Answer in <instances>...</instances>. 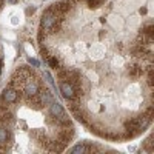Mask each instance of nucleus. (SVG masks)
<instances>
[{
  "label": "nucleus",
  "instance_id": "1",
  "mask_svg": "<svg viewBox=\"0 0 154 154\" xmlns=\"http://www.w3.org/2000/svg\"><path fill=\"white\" fill-rule=\"evenodd\" d=\"M48 106H49V114L53 116V117H54L59 123H62V125H69V123H71V122H69V117L66 116L65 109H63V106L59 103V102L53 100Z\"/></svg>",
  "mask_w": 154,
  "mask_h": 154
},
{
  "label": "nucleus",
  "instance_id": "2",
  "mask_svg": "<svg viewBox=\"0 0 154 154\" xmlns=\"http://www.w3.org/2000/svg\"><path fill=\"white\" fill-rule=\"evenodd\" d=\"M2 100L5 102V103H8V105L17 103V102L20 100V93H19V89L12 88V86L5 88L3 93H2Z\"/></svg>",
  "mask_w": 154,
  "mask_h": 154
},
{
  "label": "nucleus",
  "instance_id": "3",
  "mask_svg": "<svg viewBox=\"0 0 154 154\" xmlns=\"http://www.w3.org/2000/svg\"><path fill=\"white\" fill-rule=\"evenodd\" d=\"M71 8H72V3L69 2V0H60V2L54 3L49 9L54 11L56 14H59V16H63V14H66V12H69Z\"/></svg>",
  "mask_w": 154,
  "mask_h": 154
},
{
  "label": "nucleus",
  "instance_id": "4",
  "mask_svg": "<svg viewBox=\"0 0 154 154\" xmlns=\"http://www.w3.org/2000/svg\"><path fill=\"white\" fill-rule=\"evenodd\" d=\"M38 83L35 82V80H31V79H28L26 82L23 83V94H25V97H29V96H37V93H38Z\"/></svg>",
  "mask_w": 154,
  "mask_h": 154
},
{
  "label": "nucleus",
  "instance_id": "5",
  "mask_svg": "<svg viewBox=\"0 0 154 154\" xmlns=\"http://www.w3.org/2000/svg\"><path fill=\"white\" fill-rule=\"evenodd\" d=\"M37 96H38V99H40V102H42V106H48L51 102L54 100L53 93H51L48 88H38Z\"/></svg>",
  "mask_w": 154,
  "mask_h": 154
},
{
  "label": "nucleus",
  "instance_id": "6",
  "mask_svg": "<svg viewBox=\"0 0 154 154\" xmlns=\"http://www.w3.org/2000/svg\"><path fill=\"white\" fill-rule=\"evenodd\" d=\"M60 93H62V96L65 97L66 100H72V99H75L74 88H72V85H71L69 82H62V83H60Z\"/></svg>",
  "mask_w": 154,
  "mask_h": 154
},
{
  "label": "nucleus",
  "instance_id": "7",
  "mask_svg": "<svg viewBox=\"0 0 154 154\" xmlns=\"http://www.w3.org/2000/svg\"><path fill=\"white\" fill-rule=\"evenodd\" d=\"M11 137V133L8 130V126L0 125V146H6V142Z\"/></svg>",
  "mask_w": 154,
  "mask_h": 154
},
{
  "label": "nucleus",
  "instance_id": "8",
  "mask_svg": "<svg viewBox=\"0 0 154 154\" xmlns=\"http://www.w3.org/2000/svg\"><path fill=\"white\" fill-rule=\"evenodd\" d=\"M26 100H28V105L31 108H34V109L42 108V102H40V99H38V96H29V97H26Z\"/></svg>",
  "mask_w": 154,
  "mask_h": 154
},
{
  "label": "nucleus",
  "instance_id": "9",
  "mask_svg": "<svg viewBox=\"0 0 154 154\" xmlns=\"http://www.w3.org/2000/svg\"><path fill=\"white\" fill-rule=\"evenodd\" d=\"M69 152H72V154H85V152H88V143L83 142V143L75 145L69 149Z\"/></svg>",
  "mask_w": 154,
  "mask_h": 154
},
{
  "label": "nucleus",
  "instance_id": "10",
  "mask_svg": "<svg viewBox=\"0 0 154 154\" xmlns=\"http://www.w3.org/2000/svg\"><path fill=\"white\" fill-rule=\"evenodd\" d=\"M142 72H143V69L140 68L139 65H131L130 69H128V74H130L133 79H137L139 75H142Z\"/></svg>",
  "mask_w": 154,
  "mask_h": 154
},
{
  "label": "nucleus",
  "instance_id": "11",
  "mask_svg": "<svg viewBox=\"0 0 154 154\" xmlns=\"http://www.w3.org/2000/svg\"><path fill=\"white\" fill-rule=\"evenodd\" d=\"M48 63H49V66L54 68V69L59 68V60H57L56 57H51V56H49V57H48Z\"/></svg>",
  "mask_w": 154,
  "mask_h": 154
},
{
  "label": "nucleus",
  "instance_id": "12",
  "mask_svg": "<svg viewBox=\"0 0 154 154\" xmlns=\"http://www.w3.org/2000/svg\"><path fill=\"white\" fill-rule=\"evenodd\" d=\"M103 0H88V5H89V8H97Z\"/></svg>",
  "mask_w": 154,
  "mask_h": 154
},
{
  "label": "nucleus",
  "instance_id": "13",
  "mask_svg": "<svg viewBox=\"0 0 154 154\" xmlns=\"http://www.w3.org/2000/svg\"><path fill=\"white\" fill-rule=\"evenodd\" d=\"M43 77L48 80V83H51V85L54 83V80H53V77H51V74H49V72H43Z\"/></svg>",
  "mask_w": 154,
  "mask_h": 154
},
{
  "label": "nucleus",
  "instance_id": "14",
  "mask_svg": "<svg viewBox=\"0 0 154 154\" xmlns=\"http://www.w3.org/2000/svg\"><path fill=\"white\" fill-rule=\"evenodd\" d=\"M40 54H42V57H43L45 60H48L49 54H48V49H46V48H42V49H40Z\"/></svg>",
  "mask_w": 154,
  "mask_h": 154
},
{
  "label": "nucleus",
  "instance_id": "15",
  "mask_svg": "<svg viewBox=\"0 0 154 154\" xmlns=\"http://www.w3.org/2000/svg\"><path fill=\"white\" fill-rule=\"evenodd\" d=\"M28 62H29V63H31V65H32V66H34V68H37V66H38V65H40V63H38V62H37V60H35V59H28Z\"/></svg>",
  "mask_w": 154,
  "mask_h": 154
},
{
  "label": "nucleus",
  "instance_id": "16",
  "mask_svg": "<svg viewBox=\"0 0 154 154\" xmlns=\"http://www.w3.org/2000/svg\"><path fill=\"white\" fill-rule=\"evenodd\" d=\"M34 11H35L34 8H28V9H26V14L29 16V14H32V12H34Z\"/></svg>",
  "mask_w": 154,
  "mask_h": 154
},
{
  "label": "nucleus",
  "instance_id": "17",
  "mask_svg": "<svg viewBox=\"0 0 154 154\" xmlns=\"http://www.w3.org/2000/svg\"><path fill=\"white\" fill-rule=\"evenodd\" d=\"M0 57H2V48H0Z\"/></svg>",
  "mask_w": 154,
  "mask_h": 154
}]
</instances>
